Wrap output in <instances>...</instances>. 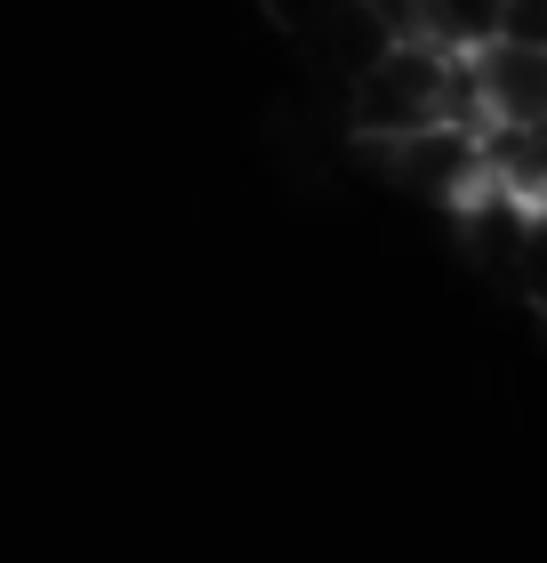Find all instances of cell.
<instances>
[{
	"label": "cell",
	"mask_w": 547,
	"mask_h": 563,
	"mask_svg": "<svg viewBox=\"0 0 547 563\" xmlns=\"http://www.w3.org/2000/svg\"><path fill=\"white\" fill-rule=\"evenodd\" d=\"M427 121H467L475 130V89H467V48L442 41H386L347 81V130L354 145H395Z\"/></svg>",
	"instance_id": "obj_1"
},
{
	"label": "cell",
	"mask_w": 547,
	"mask_h": 563,
	"mask_svg": "<svg viewBox=\"0 0 547 563\" xmlns=\"http://www.w3.org/2000/svg\"><path fill=\"white\" fill-rule=\"evenodd\" d=\"M451 218H459L467 258H475L483 274L539 290V201H515V194H500V186H475Z\"/></svg>",
	"instance_id": "obj_3"
},
{
	"label": "cell",
	"mask_w": 547,
	"mask_h": 563,
	"mask_svg": "<svg viewBox=\"0 0 547 563\" xmlns=\"http://www.w3.org/2000/svg\"><path fill=\"white\" fill-rule=\"evenodd\" d=\"M467 89H475V130H539L547 121V48L483 41L467 48Z\"/></svg>",
	"instance_id": "obj_4"
},
{
	"label": "cell",
	"mask_w": 547,
	"mask_h": 563,
	"mask_svg": "<svg viewBox=\"0 0 547 563\" xmlns=\"http://www.w3.org/2000/svg\"><path fill=\"white\" fill-rule=\"evenodd\" d=\"M266 9H274V24H291V33H315L338 0H266Z\"/></svg>",
	"instance_id": "obj_6"
},
{
	"label": "cell",
	"mask_w": 547,
	"mask_h": 563,
	"mask_svg": "<svg viewBox=\"0 0 547 563\" xmlns=\"http://www.w3.org/2000/svg\"><path fill=\"white\" fill-rule=\"evenodd\" d=\"M371 162L386 169V186H403L411 201H435V210H459L483 186V153L467 121H427V130H411L395 145H371Z\"/></svg>",
	"instance_id": "obj_2"
},
{
	"label": "cell",
	"mask_w": 547,
	"mask_h": 563,
	"mask_svg": "<svg viewBox=\"0 0 547 563\" xmlns=\"http://www.w3.org/2000/svg\"><path fill=\"white\" fill-rule=\"evenodd\" d=\"M298 41H306V57H315L322 73H338V81H354V73H362V65H371L379 48H386L379 16L362 9V0H338V9L315 24V33H298Z\"/></svg>",
	"instance_id": "obj_5"
}]
</instances>
